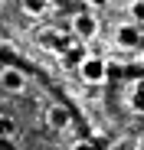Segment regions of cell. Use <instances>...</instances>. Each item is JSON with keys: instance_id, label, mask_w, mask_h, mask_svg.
<instances>
[{"instance_id": "cell-4", "label": "cell", "mask_w": 144, "mask_h": 150, "mask_svg": "<svg viewBox=\"0 0 144 150\" xmlns=\"http://www.w3.org/2000/svg\"><path fill=\"white\" fill-rule=\"evenodd\" d=\"M46 121H49L53 131H66V127H69V111H66L62 105H53L49 111H46Z\"/></svg>"}, {"instance_id": "cell-10", "label": "cell", "mask_w": 144, "mask_h": 150, "mask_svg": "<svg viewBox=\"0 0 144 150\" xmlns=\"http://www.w3.org/2000/svg\"><path fill=\"white\" fill-rule=\"evenodd\" d=\"M72 0H49V7H69Z\"/></svg>"}, {"instance_id": "cell-2", "label": "cell", "mask_w": 144, "mask_h": 150, "mask_svg": "<svg viewBox=\"0 0 144 150\" xmlns=\"http://www.w3.org/2000/svg\"><path fill=\"white\" fill-rule=\"evenodd\" d=\"M79 75H82V82H88V85H102V82H105V75H108V65H105L102 59L88 56V59L79 65Z\"/></svg>"}, {"instance_id": "cell-6", "label": "cell", "mask_w": 144, "mask_h": 150, "mask_svg": "<svg viewBox=\"0 0 144 150\" xmlns=\"http://www.w3.org/2000/svg\"><path fill=\"white\" fill-rule=\"evenodd\" d=\"M20 7H23V13H30V16H43L46 10H49V0H20Z\"/></svg>"}, {"instance_id": "cell-8", "label": "cell", "mask_w": 144, "mask_h": 150, "mask_svg": "<svg viewBox=\"0 0 144 150\" xmlns=\"http://www.w3.org/2000/svg\"><path fill=\"white\" fill-rule=\"evenodd\" d=\"M131 108H134V111H144V88H138V91H134V98H131Z\"/></svg>"}, {"instance_id": "cell-9", "label": "cell", "mask_w": 144, "mask_h": 150, "mask_svg": "<svg viewBox=\"0 0 144 150\" xmlns=\"http://www.w3.org/2000/svg\"><path fill=\"white\" fill-rule=\"evenodd\" d=\"M88 7H108V0H85Z\"/></svg>"}, {"instance_id": "cell-11", "label": "cell", "mask_w": 144, "mask_h": 150, "mask_svg": "<svg viewBox=\"0 0 144 150\" xmlns=\"http://www.w3.org/2000/svg\"><path fill=\"white\" fill-rule=\"evenodd\" d=\"M72 150H95V147H92V144H85V140H82V144H76V147H72Z\"/></svg>"}, {"instance_id": "cell-3", "label": "cell", "mask_w": 144, "mask_h": 150, "mask_svg": "<svg viewBox=\"0 0 144 150\" xmlns=\"http://www.w3.org/2000/svg\"><path fill=\"white\" fill-rule=\"evenodd\" d=\"M0 85H4L7 91H13V95H20L23 88H26V75H23V69L4 65V69H0Z\"/></svg>"}, {"instance_id": "cell-5", "label": "cell", "mask_w": 144, "mask_h": 150, "mask_svg": "<svg viewBox=\"0 0 144 150\" xmlns=\"http://www.w3.org/2000/svg\"><path fill=\"white\" fill-rule=\"evenodd\" d=\"M118 42H121V46H138L141 42V33H138V26H128V23H125V26H118Z\"/></svg>"}, {"instance_id": "cell-7", "label": "cell", "mask_w": 144, "mask_h": 150, "mask_svg": "<svg viewBox=\"0 0 144 150\" xmlns=\"http://www.w3.org/2000/svg\"><path fill=\"white\" fill-rule=\"evenodd\" d=\"M131 16L138 23H144V0H134V4H131Z\"/></svg>"}, {"instance_id": "cell-1", "label": "cell", "mask_w": 144, "mask_h": 150, "mask_svg": "<svg viewBox=\"0 0 144 150\" xmlns=\"http://www.w3.org/2000/svg\"><path fill=\"white\" fill-rule=\"evenodd\" d=\"M72 36L76 39H95L98 36V16H92L88 10L72 16Z\"/></svg>"}]
</instances>
